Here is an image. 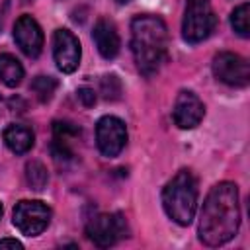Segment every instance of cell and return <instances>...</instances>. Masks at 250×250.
I'll return each mask as SVG.
<instances>
[{"label": "cell", "instance_id": "obj_1", "mask_svg": "<svg viewBox=\"0 0 250 250\" xmlns=\"http://www.w3.org/2000/svg\"><path fill=\"white\" fill-rule=\"evenodd\" d=\"M238 225L240 205L236 184L221 182L213 186L199 213V240L207 246H223L238 232Z\"/></svg>", "mask_w": 250, "mask_h": 250}, {"label": "cell", "instance_id": "obj_2", "mask_svg": "<svg viewBox=\"0 0 250 250\" xmlns=\"http://www.w3.org/2000/svg\"><path fill=\"white\" fill-rule=\"evenodd\" d=\"M168 49V27L166 23L150 14L133 18L131 21V51L139 70L146 76L154 74L166 59Z\"/></svg>", "mask_w": 250, "mask_h": 250}, {"label": "cell", "instance_id": "obj_3", "mask_svg": "<svg viewBox=\"0 0 250 250\" xmlns=\"http://www.w3.org/2000/svg\"><path fill=\"white\" fill-rule=\"evenodd\" d=\"M162 205L166 215L182 225L188 227L193 221L197 209V180L189 170H180L162 189Z\"/></svg>", "mask_w": 250, "mask_h": 250}, {"label": "cell", "instance_id": "obj_4", "mask_svg": "<svg viewBox=\"0 0 250 250\" xmlns=\"http://www.w3.org/2000/svg\"><path fill=\"white\" fill-rule=\"evenodd\" d=\"M12 221L21 234L37 236L51 223V207L39 199H21L14 207Z\"/></svg>", "mask_w": 250, "mask_h": 250}, {"label": "cell", "instance_id": "obj_5", "mask_svg": "<svg viewBox=\"0 0 250 250\" xmlns=\"http://www.w3.org/2000/svg\"><path fill=\"white\" fill-rule=\"evenodd\" d=\"M86 234L98 248H109L129 234V227L121 213H102L88 223Z\"/></svg>", "mask_w": 250, "mask_h": 250}, {"label": "cell", "instance_id": "obj_6", "mask_svg": "<svg viewBox=\"0 0 250 250\" xmlns=\"http://www.w3.org/2000/svg\"><path fill=\"white\" fill-rule=\"evenodd\" d=\"M215 25H217V16L209 8V4H188L182 21V35L188 43L191 45L201 43L211 35Z\"/></svg>", "mask_w": 250, "mask_h": 250}, {"label": "cell", "instance_id": "obj_7", "mask_svg": "<svg viewBox=\"0 0 250 250\" xmlns=\"http://www.w3.org/2000/svg\"><path fill=\"white\" fill-rule=\"evenodd\" d=\"M213 74L223 84L234 88H244L250 82V66L246 59L230 51H221L213 57Z\"/></svg>", "mask_w": 250, "mask_h": 250}, {"label": "cell", "instance_id": "obj_8", "mask_svg": "<svg viewBox=\"0 0 250 250\" xmlns=\"http://www.w3.org/2000/svg\"><path fill=\"white\" fill-rule=\"evenodd\" d=\"M96 143L104 156L115 158L127 143V127L115 115H104L96 123Z\"/></svg>", "mask_w": 250, "mask_h": 250}, {"label": "cell", "instance_id": "obj_9", "mask_svg": "<svg viewBox=\"0 0 250 250\" xmlns=\"http://www.w3.org/2000/svg\"><path fill=\"white\" fill-rule=\"evenodd\" d=\"M80 55H82L80 43L72 31L61 27L53 33V57L59 70L66 74L74 72L80 64Z\"/></svg>", "mask_w": 250, "mask_h": 250}, {"label": "cell", "instance_id": "obj_10", "mask_svg": "<svg viewBox=\"0 0 250 250\" xmlns=\"http://www.w3.org/2000/svg\"><path fill=\"white\" fill-rule=\"evenodd\" d=\"M205 115V107H203V102L189 90H182L178 96H176V102H174V109H172V117H174V123L180 127V129H193L201 123Z\"/></svg>", "mask_w": 250, "mask_h": 250}, {"label": "cell", "instance_id": "obj_11", "mask_svg": "<svg viewBox=\"0 0 250 250\" xmlns=\"http://www.w3.org/2000/svg\"><path fill=\"white\" fill-rule=\"evenodd\" d=\"M14 39L18 43V47L29 59L39 57L41 51H43V31H41L39 23L27 14L20 16L16 20V23H14Z\"/></svg>", "mask_w": 250, "mask_h": 250}, {"label": "cell", "instance_id": "obj_12", "mask_svg": "<svg viewBox=\"0 0 250 250\" xmlns=\"http://www.w3.org/2000/svg\"><path fill=\"white\" fill-rule=\"evenodd\" d=\"M92 39H94V43H96V47L104 59L117 57L121 41H119V33H117V27L113 21H109L105 18L98 20L94 25V31H92Z\"/></svg>", "mask_w": 250, "mask_h": 250}, {"label": "cell", "instance_id": "obj_13", "mask_svg": "<svg viewBox=\"0 0 250 250\" xmlns=\"http://www.w3.org/2000/svg\"><path fill=\"white\" fill-rule=\"evenodd\" d=\"M4 143L6 146L16 152V154H25L27 150H31L33 143H35V135L29 127L20 125V123H12L4 129Z\"/></svg>", "mask_w": 250, "mask_h": 250}, {"label": "cell", "instance_id": "obj_14", "mask_svg": "<svg viewBox=\"0 0 250 250\" xmlns=\"http://www.w3.org/2000/svg\"><path fill=\"white\" fill-rule=\"evenodd\" d=\"M23 78V66L21 62L10 55V53H4L0 55V80L8 86V88H16Z\"/></svg>", "mask_w": 250, "mask_h": 250}, {"label": "cell", "instance_id": "obj_15", "mask_svg": "<svg viewBox=\"0 0 250 250\" xmlns=\"http://www.w3.org/2000/svg\"><path fill=\"white\" fill-rule=\"evenodd\" d=\"M53 137H55L53 143L70 148V145L74 141H78V137H80V127H76L70 121H55L53 123Z\"/></svg>", "mask_w": 250, "mask_h": 250}, {"label": "cell", "instance_id": "obj_16", "mask_svg": "<svg viewBox=\"0 0 250 250\" xmlns=\"http://www.w3.org/2000/svg\"><path fill=\"white\" fill-rule=\"evenodd\" d=\"M25 180H27L31 189H35V191L45 189V186L49 182V174H47L45 164L39 160H29L25 164Z\"/></svg>", "mask_w": 250, "mask_h": 250}, {"label": "cell", "instance_id": "obj_17", "mask_svg": "<svg viewBox=\"0 0 250 250\" xmlns=\"http://www.w3.org/2000/svg\"><path fill=\"white\" fill-rule=\"evenodd\" d=\"M230 25L232 29L240 35V37H248L250 35V6L244 2L240 6H236L230 14Z\"/></svg>", "mask_w": 250, "mask_h": 250}, {"label": "cell", "instance_id": "obj_18", "mask_svg": "<svg viewBox=\"0 0 250 250\" xmlns=\"http://www.w3.org/2000/svg\"><path fill=\"white\" fill-rule=\"evenodd\" d=\"M57 90V80L53 76H37L31 82V92L37 96L41 104H47Z\"/></svg>", "mask_w": 250, "mask_h": 250}, {"label": "cell", "instance_id": "obj_19", "mask_svg": "<svg viewBox=\"0 0 250 250\" xmlns=\"http://www.w3.org/2000/svg\"><path fill=\"white\" fill-rule=\"evenodd\" d=\"M102 92H104V98H107V100L119 98V94H121V84H119L117 76H113V74L104 76V78H102Z\"/></svg>", "mask_w": 250, "mask_h": 250}, {"label": "cell", "instance_id": "obj_20", "mask_svg": "<svg viewBox=\"0 0 250 250\" xmlns=\"http://www.w3.org/2000/svg\"><path fill=\"white\" fill-rule=\"evenodd\" d=\"M78 100L82 102V105H86V107H92L94 104H96V92L92 90V88H88V86H82V88H78Z\"/></svg>", "mask_w": 250, "mask_h": 250}, {"label": "cell", "instance_id": "obj_21", "mask_svg": "<svg viewBox=\"0 0 250 250\" xmlns=\"http://www.w3.org/2000/svg\"><path fill=\"white\" fill-rule=\"evenodd\" d=\"M4 248L21 250V248H23V244H21L20 240H16V238H2V240H0V250H4Z\"/></svg>", "mask_w": 250, "mask_h": 250}, {"label": "cell", "instance_id": "obj_22", "mask_svg": "<svg viewBox=\"0 0 250 250\" xmlns=\"http://www.w3.org/2000/svg\"><path fill=\"white\" fill-rule=\"evenodd\" d=\"M188 4H209V0H188Z\"/></svg>", "mask_w": 250, "mask_h": 250}, {"label": "cell", "instance_id": "obj_23", "mask_svg": "<svg viewBox=\"0 0 250 250\" xmlns=\"http://www.w3.org/2000/svg\"><path fill=\"white\" fill-rule=\"evenodd\" d=\"M115 2H117V4H129L131 0H115Z\"/></svg>", "mask_w": 250, "mask_h": 250}, {"label": "cell", "instance_id": "obj_24", "mask_svg": "<svg viewBox=\"0 0 250 250\" xmlns=\"http://www.w3.org/2000/svg\"><path fill=\"white\" fill-rule=\"evenodd\" d=\"M0 217H2V203H0Z\"/></svg>", "mask_w": 250, "mask_h": 250}]
</instances>
